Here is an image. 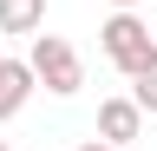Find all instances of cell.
Returning a JSON list of instances; mask_svg holds the SVG:
<instances>
[{
  "instance_id": "1",
  "label": "cell",
  "mask_w": 157,
  "mask_h": 151,
  "mask_svg": "<svg viewBox=\"0 0 157 151\" xmlns=\"http://www.w3.org/2000/svg\"><path fill=\"white\" fill-rule=\"evenodd\" d=\"M26 72H33V85H46L52 99H72L78 85H85V59H78V46L66 40V33H26Z\"/></svg>"
},
{
  "instance_id": "2",
  "label": "cell",
  "mask_w": 157,
  "mask_h": 151,
  "mask_svg": "<svg viewBox=\"0 0 157 151\" xmlns=\"http://www.w3.org/2000/svg\"><path fill=\"white\" fill-rule=\"evenodd\" d=\"M98 53H105L124 79H137L144 66H157V40H151V26L137 20V7H111V20L98 26Z\"/></svg>"
},
{
  "instance_id": "3",
  "label": "cell",
  "mask_w": 157,
  "mask_h": 151,
  "mask_svg": "<svg viewBox=\"0 0 157 151\" xmlns=\"http://www.w3.org/2000/svg\"><path fill=\"white\" fill-rule=\"evenodd\" d=\"M98 138H105V145H131V138H144V112L131 105V92H118V99L98 105Z\"/></svg>"
},
{
  "instance_id": "4",
  "label": "cell",
  "mask_w": 157,
  "mask_h": 151,
  "mask_svg": "<svg viewBox=\"0 0 157 151\" xmlns=\"http://www.w3.org/2000/svg\"><path fill=\"white\" fill-rule=\"evenodd\" d=\"M33 92H39V85H33L26 59H7V53H0V125H7V118H20Z\"/></svg>"
},
{
  "instance_id": "5",
  "label": "cell",
  "mask_w": 157,
  "mask_h": 151,
  "mask_svg": "<svg viewBox=\"0 0 157 151\" xmlns=\"http://www.w3.org/2000/svg\"><path fill=\"white\" fill-rule=\"evenodd\" d=\"M46 26V0H0V33H39Z\"/></svg>"
},
{
  "instance_id": "6",
  "label": "cell",
  "mask_w": 157,
  "mask_h": 151,
  "mask_svg": "<svg viewBox=\"0 0 157 151\" xmlns=\"http://www.w3.org/2000/svg\"><path fill=\"white\" fill-rule=\"evenodd\" d=\"M131 105L144 112V118H157V66H144V72L131 79Z\"/></svg>"
},
{
  "instance_id": "7",
  "label": "cell",
  "mask_w": 157,
  "mask_h": 151,
  "mask_svg": "<svg viewBox=\"0 0 157 151\" xmlns=\"http://www.w3.org/2000/svg\"><path fill=\"white\" fill-rule=\"evenodd\" d=\"M72 151H118V145H105V138H85V145H72Z\"/></svg>"
},
{
  "instance_id": "8",
  "label": "cell",
  "mask_w": 157,
  "mask_h": 151,
  "mask_svg": "<svg viewBox=\"0 0 157 151\" xmlns=\"http://www.w3.org/2000/svg\"><path fill=\"white\" fill-rule=\"evenodd\" d=\"M111 7H137V0H111Z\"/></svg>"
},
{
  "instance_id": "9",
  "label": "cell",
  "mask_w": 157,
  "mask_h": 151,
  "mask_svg": "<svg viewBox=\"0 0 157 151\" xmlns=\"http://www.w3.org/2000/svg\"><path fill=\"white\" fill-rule=\"evenodd\" d=\"M0 151H13V145H7V138H0Z\"/></svg>"
},
{
  "instance_id": "10",
  "label": "cell",
  "mask_w": 157,
  "mask_h": 151,
  "mask_svg": "<svg viewBox=\"0 0 157 151\" xmlns=\"http://www.w3.org/2000/svg\"><path fill=\"white\" fill-rule=\"evenodd\" d=\"M151 40H157V33H151Z\"/></svg>"
}]
</instances>
